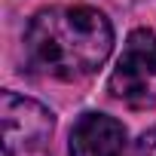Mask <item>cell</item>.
Segmentation results:
<instances>
[{
	"instance_id": "cell-1",
	"label": "cell",
	"mask_w": 156,
	"mask_h": 156,
	"mask_svg": "<svg viewBox=\"0 0 156 156\" xmlns=\"http://www.w3.org/2000/svg\"><path fill=\"white\" fill-rule=\"evenodd\" d=\"M25 49L37 70L55 80H83L107 61L113 28L101 9L52 6L31 19Z\"/></svg>"
},
{
	"instance_id": "cell-4",
	"label": "cell",
	"mask_w": 156,
	"mask_h": 156,
	"mask_svg": "<svg viewBox=\"0 0 156 156\" xmlns=\"http://www.w3.org/2000/svg\"><path fill=\"white\" fill-rule=\"evenodd\" d=\"M126 147V126L107 113H83L70 129V156H119Z\"/></svg>"
},
{
	"instance_id": "cell-5",
	"label": "cell",
	"mask_w": 156,
	"mask_h": 156,
	"mask_svg": "<svg viewBox=\"0 0 156 156\" xmlns=\"http://www.w3.org/2000/svg\"><path fill=\"white\" fill-rule=\"evenodd\" d=\"M153 138H156V135H153Z\"/></svg>"
},
{
	"instance_id": "cell-3",
	"label": "cell",
	"mask_w": 156,
	"mask_h": 156,
	"mask_svg": "<svg viewBox=\"0 0 156 156\" xmlns=\"http://www.w3.org/2000/svg\"><path fill=\"white\" fill-rule=\"evenodd\" d=\"M0 122H3L6 156H52L55 116L34 98L3 92L0 95Z\"/></svg>"
},
{
	"instance_id": "cell-2",
	"label": "cell",
	"mask_w": 156,
	"mask_h": 156,
	"mask_svg": "<svg viewBox=\"0 0 156 156\" xmlns=\"http://www.w3.org/2000/svg\"><path fill=\"white\" fill-rule=\"evenodd\" d=\"M107 89L116 101L135 110L156 107V34L147 28H135L126 37L122 55L107 80Z\"/></svg>"
}]
</instances>
